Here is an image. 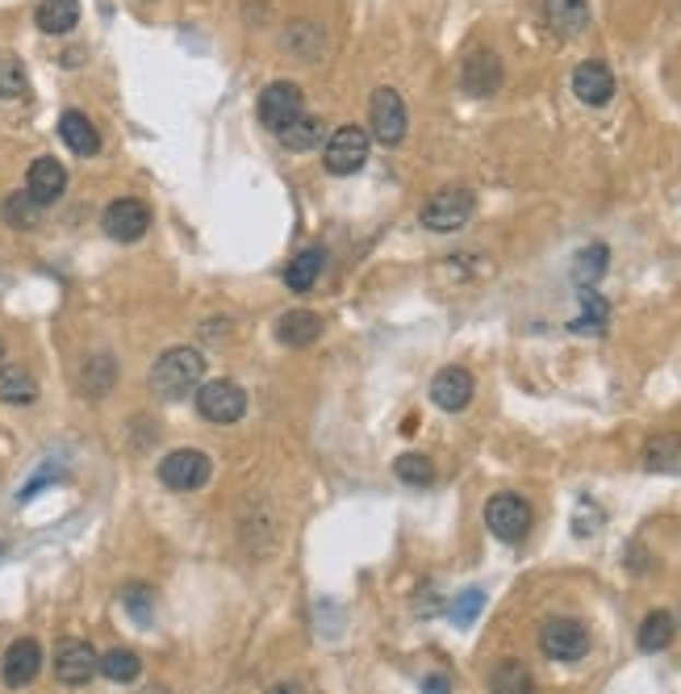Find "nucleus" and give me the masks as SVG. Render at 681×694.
Instances as JSON below:
<instances>
[{"label": "nucleus", "instance_id": "nucleus-22", "mask_svg": "<svg viewBox=\"0 0 681 694\" xmlns=\"http://www.w3.org/2000/svg\"><path fill=\"white\" fill-rule=\"evenodd\" d=\"M34 25L43 30V34H71L75 25H80V0H43L38 9H34Z\"/></svg>", "mask_w": 681, "mask_h": 694}, {"label": "nucleus", "instance_id": "nucleus-28", "mask_svg": "<svg viewBox=\"0 0 681 694\" xmlns=\"http://www.w3.org/2000/svg\"><path fill=\"white\" fill-rule=\"evenodd\" d=\"M277 139H281L289 151H314V146L322 143V118H314V114H302V118L293 121V126H284Z\"/></svg>", "mask_w": 681, "mask_h": 694}, {"label": "nucleus", "instance_id": "nucleus-33", "mask_svg": "<svg viewBox=\"0 0 681 694\" xmlns=\"http://www.w3.org/2000/svg\"><path fill=\"white\" fill-rule=\"evenodd\" d=\"M38 217H43V201H34L30 192H13V197L4 201V222L17 226V231H34Z\"/></svg>", "mask_w": 681, "mask_h": 694}, {"label": "nucleus", "instance_id": "nucleus-17", "mask_svg": "<svg viewBox=\"0 0 681 694\" xmlns=\"http://www.w3.org/2000/svg\"><path fill=\"white\" fill-rule=\"evenodd\" d=\"M543 22L556 38H577L589 25L586 0H543Z\"/></svg>", "mask_w": 681, "mask_h": 694}, {"label": "nucleus", "instance_id": "nucleus-25", "mask_svg": "<svg viewBox=\"0 0 681 694\" xmlns=\"http://www.w3.org/2000/svg\"><path fill=\"white\" fill-rule=\"evenodd\" d=\"M607 268H611V247H607V243H589V247L577 251V260H573V281H577V289L598 285V281L607 277Z\"/></svg>", "mask_w": 681, "mask_h": 694}, {"label": "nucleus", "instance_id": "nucleus-37", "mask_svg": "<svg viewBox=\"0 0 681 694\" xmlns=\"http://www.w3.org/2000/svg\"><path fill=\"white\" fill-rule=\"evenodd\" d=\"M423 691H451V678H444V673H431V678H423Z\"/></svg>", "mask_w": 681, "mask_h": 694}, {"label": "nucleus", "instance_id": "nucleus-24", "mask_svg": "<svg viewBox=\"0 0 681 694\" xmlns=\"http://www.w3.org/2000/svg\"><path fill=\"white\" fill-rule=\"evenodd\" d=\"M673 636H678V620L669 611H648L635 632V645H639V652H665L673 645Z\"/></svg>", "mask_w": 681, "mask_h": 694}, {"label": "nucleus", "instance_id": "nucleus-7", "mask_svg": "<svg viewBox=\"0 0 681 694\" xmlns=\"http://www.w3.org/2000/svg\"><path fill=\"white\" fill-rule=\"evenodd\" d=\"M540 648L548 661H582L589 652V632L582 620H568V615H556V620H548L540 627Z\"/></svg>", "mask_w": 681, "mask_h": 694}, {"label": "nucleus", "instance_id": "nucleus-31", "mask_svg": "<svg viewBox=\"0 0 681 694\" xmlns=\"http://www.w3.org/2000/svg\"><path fill=\"white\" fill-rule=\"evenodd\" d=\"M394 473H398V481H406V485H435V460L423 452H406L394 460Z\"/></svg>", "mask_w": 681, "mask_h": 694}, {"label": "nucleus", "instance_id": "nucleus-9", "mask_svg": "<svg viewBox=\"0 0 681 694\" xmlns=\"http://www.w3.org/2000/svg\"><path fill=\"white\" fill-rule=\"evenodd\" d=\"M213 473V460L201 448H176V452H167L160 460V481H164L167 490H201Z\"/></svg>", "mask_w": 681, "mask_h": 694}, {"label": "nucleus", "instance_id": "nucleus-27", "mask_svg": "<svg viewBox=\"0 0 681 694\" xmlns=\"http://www.w3.org/2000/svg\"><path fill=\"white\" fill-rule=\"evenodd\" d=\"M644 469L648 473H681V435H653L644 444Z\"/></svg>", "mask_w": 681, "mask_h": 694}, {"label": "nucleus", "instance_id": "nucleus-16", "mask_svg": "<svg viewBox=\"0 0 681 694\" xmlns=\"http://www.w3.org/2000/svg\"><path fill=\"white\" fill-rule=\"evenodd\" d=\"M573 93L582 105H611L614 96V72L607 63H598V59H586V63H577V72H573Z\"/></svg>", "mask_w": 681, "mask_h": 694}, {"label": "nucleus", "instance_id": "nucleus-23", "mask_svg": "<svg viewBox=\"0 0 681 694\" xmlns=\"http://www.w3.org/2000/svg\"><path fill=\"white\" fill-rule=\"evenodd\" d=\"M577 297H582V314L568 322V331H577V336H602V331H607V322H611V306H607V297H602L594 285L582 289Z\"/></svg>", "mask_w": 681, "mask_h": 694}, {"label": "nucleus", "instance_id": "nucleus-20", "mask_svg": "<svg viewBox=\"0 0 681 694\" xmlns=\"http://www.w3.org/2000/svg\"><path fill=\"white\" fill-rule=\"evenodd\" d=\"M318 336H322V318L314 310H289L277 322V339L284 348H309V343H318Z\"/></svg>", "mask_w": 681, "mask_h": 694}, {"label": "nucleus", "instance_id": "nucleus-38", "mask_svg": "<svg viewBox=\"0 0 681 694\" xmlns=\"http://www.w3.org/2000/svg\"><path fill=\"white\" fill-rule=\"evenodd\" d=\"M0 364H4V343H0Z\"/></svg>", "mask_w": 681, "mask_h": 694}, {"label": "nucleus", "instance_id": "nucleus-4", "mask_svg": "<svg viewBox=\"0 0 681 694\" xmlns=\"http://www.w3.org/2000/svg\"><path fill=\"white\" fill-rule=\"evenodd\" d=\"M368 146H373V134L364 126H339L327 139L322 164H327L330 176H355L368 164Z\"/></svg>", "mask_w": 681, "mask_h": 694}, {"label": "nucleus", "instance_id": "nucleus-15", "mask_svg": "<svg viewBox=\"0 0 681 694\" xmlns=\"http://www.w3.org/2000/svg\"><path fill=\"white\" fill-rule=\"evenodd\" d=\"M63 189H68V168L55 155H38L30 164V172H25V192L34 201H43V205H55L63 197Z\"/></svg>", "mask_w": 681, "mask_h": 694}, {"label": "nucleus", "instance_id": "nucleus-13", "mask_svg": "<svg viewBox=\"0 0 681 694\" xmlns=\"http://www.w3.org/2000/svg\"><path fill=\"white\" fill-rule=\"evenodd\" d=\"M502 59H497L494 50H469L465 55V63H460V89L469 96H494L502 89Z\"/></svg>", "mask_w": 681, "mask_h": 694}, {"label": "nucleus", "instance_id": "nucleus-26", "mask_svg": "<svg viewBox=\"0 0 681 694\" xmlns=\"http://www.w3.org/2000/svg\"><path fill=\"white\" fill-rule=\"evenodd\" d=\"M38 398V381L25 373L22 364H0V402L9 407H30Z\"/></svg>", "mask_w": 681, "mask_h": 694}, {"label": "nucleus", "instance_id": "nucleus-29", "mask_svg": "<svg viewBox=\"0 0 681 694\" xmlns=\"http://www.w3.org/2000/svg\"><path fill=\"white\" fill-rule=\"evenodd\" d=\"M114 377H118L114 356H93L89 364H84V373H80V385H84V393H89V398H105V393H109V385H114Z\"/></svg>", "mask_w": 681, "mask_h": 694}, {"label": "nucleus", "instance_id": "nucleus-34", "mask_svg": "<svg viewBox=\"0 0 681 694\" xmlns=\"http://www.w3.org/2000/svg\"><path fill=\"white\" fill-rule=\"evenodd\" d=\"M490 686L502 694H523V691H531V673H527L523 661H502V666L490 673Z\"/></svg>", "mask_w": 681, "mask_h": 694}, {"label": "nucleus", "instance_id": "nucleus-12", "mask_svg": "<svg viewBox=\"0 0 681 694\" xmlns=\"http://www.w3.org/2000/svg\"><path fill=\"white\" fill-rule=\"evenodd\" d=\"M472 393H477V381H472L469 368H460V364H447L435 373V381H431V402L447 414H460V410H469Z\"/></svg>", "mask_w": 681, "mask_h": 694}, {"label": "nucleus", "instance_id": "nucleus-8", "mask_svg": "<svg viewBox=\"0 0 681 694\" xmlns=\"http://www.w3.org/2000/svg\"><path fill=\"white\" fill-rule=\"evenodd\" d=\"M485 527L502 544H523L527 531H531V503L518 498V494H494L485 503Z\"/></svg>", "mask_w": 681, "mask_h": 694}, {"label": "nucleus", "instance_id": "nucleus-5", "mask_svg": "<svg viewBox=\"0 0 681 694\" xmlns=\"http://www.w3.org/2000/svg\"><path fill=\"white\" fill-rule=\"evenodd\" d=\"M410 130V114H406V101L398 89H376L368 101V134L380 146H398Z\"/></svg>", "mask_w": 681, "mask_h": 694}, {"label": "nucleus", "instance_id": "nucleus-10", "mask_svg": "<svg viewBox=\"0 0 681 694\" xmlns=\"http://www.w3.org/2000/svg\"><path fill=\"white\" fill-rule=\"evenodd\" d=\"M101 226H105V235L114 243H139L151 231V210L142 201H134V197H118V201L105 205Z\"/></svg>", "mask_w": 681, "mask_h": 694}, {"label": "nucleus", "instance_id": "nucleus-6", "mask_svg": "<svg viewBox=\"0 0 681 694\" xmlns=\"http://www.w3.org/2000/svg\"><path fill=\"white\" fill-rule=\"evenodd\" d=\"M197 410H201V419L206 423H218V427H226V423H238L243 414H247V393H243V385L238 381H201L197 385Z\"/></svg>", "mask_w": 681, "mask_h": 694}, {"label": "nucleus", "instance_id": "nucleus-11", "mask_svg": "<svg viewBox=\"0 0 681 694\" xmlns=\"http://www.w3.org/2000/svg\"><path fill=\"white\" fill-rule=\"evenodd\" d=\"M101 673V657L89 640H59L55 645V678L63 686H89Z\"/></svg>", "mask_w": 681, "mask_h": 694}, {"label": "nucleus", "instance_id": "nucleus-1", "mask_svg": "<svg viewBox=\"0 0 681 694\" xmlns=\"http://www.w3.org/2000/svg\"><path fill=\"white\" fill-rule=\"evenodd\" d=\"M201 381H206V356L197 348H167L151 368V393H160L164 402H180L188 393H197Z\"/></svg>", "mask_w": 681, "mask_h": 694}, {"label": "nucleus", "instance_id": "nucleus-35", "mask_svg": "<svg viewBox=\"0 0 681 694\" xmlns=\"http://www.w3.org/2000/svg\"><path fill=\"white\" fill-rule=\"evenodd\" d=\"M481 611H485V590H465L460 599L451 602V611H447V615H451V623H456V627H469V623L477 620Z\"/></svg>", "mask_w": 681, "mask_h": 694}, {"label": "nucleus", "instance_id": "nucleus-3", "mask_svg": "<svg viewBox=\"0 0 681 694\" xmlns=\"http://www.w3.org/2000/svg\"><path fill=\"white\" fill-rule=\"evenodd\" d=\"M256 114L259 121H263V130L281 134L284 126H293V121L306 114V93H302L293 80H272V84L259 93Z\"/></svg>", "mask_w": 681, "mask_h": 694}, {"label": "nucleus", "instance_id": "nucleus-19", "mask_svg": "<svg viewBox=\"0 0 681 694\" xmlns=\"http://www.w3.org/2000/svg\"><path fill=\"white\" fill-rule=\"evenodd\" d=\"M59 139L68 143V151H75V155H96L101 151V134H96V126L89 114H80V109H68L63 118H59Z\"/></svg>", "mask_w": 681, "mask_h": 694}, {"label": "nucleus", "instance_id": "nucleus-21", "mask_svg": "<svg viewBox=\"0 0 681 694\" xmlns=\"http://www.w3.org/2000/svg\"><path fill=\"white\" fill-rule=\"evenodd\" d=\"M322 268H327V251L322 247H302L289 260V268H284V285L293 289V293H309L314 281L322 277Z\"/></svg>", "mask_w": 681, "mask_h": 694}, {"label": "nucleus", "instance_id": "nucleus-14", "mask_svg": "<svg viewBox=\"0 0 681 694\" xmlns=\"http://www.w3.org/2000/svg\"><path fill=\"white\" fill-rule=\"evenodd\" d=\"M38 670H43V645H38V640H30V636L13 640L9 652H4V661H0V678H4V686H9V691L30 686V682L38 678Z\"/></svg>", "mask_w": 681, "mask_h": 694}, {"label": "nucleus", "instance_id": "nucleus-36", "mask_svg": "<svg viewBox=\"0 0 681 694\" xmlns=\"http://www.w3.org/2000/svg\"><path fill=\"white\" fill-rule=\"evenodd\" d=\"M121 599H126V607L134 611V620L146 623V615H151V590H139V586H130V590H126Z\"/></svg>", "mask_w": 681, "mask_h": 694}, {"label": "nucleus", "instance_id": "nucleus-18", "mask_svg": "<svg viewBox=\"0 0 681 694\" xmlns=\"http://www.w3.org/2000/svg\"><path fill=\"white\" fill-rule=\"evenodd\" d=\"M281 47L302 63H318L327 55V30L318 22H293L281 34Z\"/></svg>", "mask_w": 681, "mask_h": 694}, {"label": "nucleus", "instance_id": "nucleus-2", "mask_svg": "<svg viewBox=\"0 0 681 694\" xmlns=\"http://www.w3.org/2000/svg\"><path fill=\"white\" fill-rule=\"evenodd\" d=\"M477 214V197L469 189H439L423 210H419V222L435 235H451L460 226H469V217Z\"/></svg>", "mask_w": 681, "mask_h": 694}, {"label": "nucleus", "instance_id": "nucleus-32", "mask_svg": "<svg viewBox=\"0 0 681 694\" xmlns=\"http://www.w3.org/2000/svg\"><path fill=\"white\" fill-rule=\"evenodd\" d=\"M30 93V75H25V63L17 55H0V101H17V96Z\"/></svg>", "mask_w": 681, "mask_h": 694}, {"label": "nucleus", "instance_id": "nucleus-30", "mask_svg": "<svg viewBox=\"0 0 681 694\" xmlns=\"http://www.w3.org/2000/svg\"><path fill=\"white\" fill-rule=\"evenodd\" d=\"M101 673L109 678V682H134L142 673V661H139V652H130V648H109L105 657H101Z\"/></svg>", "mask_w": 681, "mask_h": 694}]
</instances>
